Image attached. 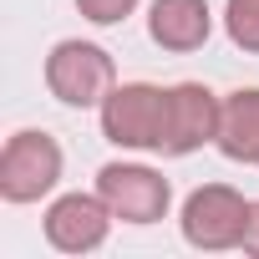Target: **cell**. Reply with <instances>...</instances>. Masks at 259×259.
<instances>
[{"label": "cell", "mask_w": 259, "mask_h": 259, "mask_svg": "<svg viewBox=\"0 0 259 259\" xmlns=\"http://www.w3.org/2000/svg\"><path fill=\"white\" fill-rule=\"evenodd\" d=\"M102 138L122 153H163V122H168V87L153 81H117L97 107Z\"/></svg>", "instance_id": "cell-1"}, {"label": "cell", "mask_w": 259, "mask_h": 259, "mask_svg": "<svg viewBox=\"0 0 259 259\" xmlns=\"http://www.w3.org/2000/svg\"><path fill=\"white\" fill-rule=\"evenodd\" d=\"M61 173H66V153L41 127H21L0 148V198L6 203H41L46 193H56Z\"/></svg>", "instance_id": "cell-2"}, {"label": "cell", "mask_w": 259, "mask_h": 259, "mask_svg": "<svg viewBox=\"0 0 259 259\" xmlns=\"http://www.w3.org/2000/svg\"><path fill=\"white\" fill-rule=\"evenodd\" d=\"M249 203L234 183H203L183 198L178 229L193 249L203 254H224V249H244V229H249Z\"/></svg>", "instance_id": "cell-3"}, {"label": "cell", "mask_w": 259, "mask_h": 259, "mask_svg": "<svg viewBox=\"0 0 259 259\" xmlns=\"http://www.w3.org/2000/svg\"><path fill=\"white\" fill-rule=\"evenodd\" d=\"M117 87V66L97 41H56L46 56V92L61 107H102L107 92Z\"/></svg>", "instance_id": "cell-4"}, {"label": "cell", "mask_w": 259, "mask_h": 259, "mask_svg": "<svg viewBox=\"0 0 259 259\" xmlns=\"http://www.w3.org/2000/svg\"><path fill=\"white\" fill-rule=\"evenodd\" d=\"M97 193L117 224H133V229H148V224L168 219V208H173V183L148 163H107L97 173Z\"/></svg>", "instance_id": "cell-5"}, {"label": "cell", "mask_w": 259, "mask_h": 259, "mask_svg": "<svg viewBox=\"0 0 259 259\" xmlns=\"http://www.w3.org/2000/svg\"><path fill=\"white\" fill-rule=\"evenodd\" d=\"M219 107L224 97L208 92L203 81H178L168 87V122H163V158H188L203 143L219 138Z\"/></svg>", "instance_id": "cell-6"}, {"label": "cell", "mask_w": 259, "mask_h": 259, "mask_svg": "<svg viewBox=\"0 0 259 259\" xmlns=\"http://www.w3.org/2000/svg\"><path fill=\"white\" fill-rule=\"evenodd\" d=\"M112 208L102 203V193H61L51 198V208L41 213V229H46V244L56 254H92L107 244L112 234Z\"/></svg>", "instance_id": "cell-7"}, {"label": "cell", "mask_w": 259, "mask_h": 259, "mask_svg": "<svg viewBox=\"0 0 259 259\" xmlns=\"http://www.w3.org/2000/svg\"><path fill=\"white\" fill-rule=\"evenodd\" d=\"M148 36H153V46L178 51V56L208 46V36H213V11H208V0H153V11H148Z\"/></svg>", "instance_id": "cell-8"}, {"label": "cell", "mask_w": 259, "mask_h": 259, "mask_svg": "<svg viewBox=\"0 0 259 259\" xmlns=\"http://www.w3.org/2000/svg\"><path fill=\"white\" fill-rule=\"evenodd\" d=\"M213 148L229 163H254L259 168V87H234L224 97Z\"/></svg>", "instance_id": "cell-9"}, {"label": "cell", "mask_w": 259, "mask_h": 259, "mask_svg": "<svg viewBox=\"0 0 259 259\" xmlns=\"http://www.w3.org/2000/svg\"><path fill=\"white\" fill-rule=\"evenodd\" d=\"M224 31L244 56H259V0H224Z\"/></svg>", "instance_id": "cell-10"}, {"label": "cell", "mask_w": 259, "mask_h": 259, "mask_svg": "<svg viewBox=\"0 0 259 259\" xmlns=\"http://www.w3.org/2000/svg\"><path fill=\"white\" fill-rule=\"evenodd\" d=\"M76 11L92 26H122L127 16L138 11V0H76Z\"/></svg>", "instance_id": "cell-11"}, {"label": "cell", "mask_w": 259, "mask_h": 259, "mask_svg": "<svg viewBox=\"0 0 259 259\" xmlns=\"http://www.w3.org/2000/svg\"><path fill=\"white\" fill-rule=\"evenodd\" d=\"M244 254L259 259V198L249 203V229H244Z\"/></svg>", "instance_id": "cell-12"}]
</instances>
